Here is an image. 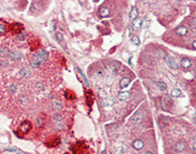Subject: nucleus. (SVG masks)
<instances>
[{"instance_id":"0eeeda50","label":"nucleus","mask_w":196,"mask_h":154,"mask_svg":"<svg viewBox=\"0 0 196 154\" xmlns=\"http://www.w3.org/2000/svg\"><path fill=\"white\" fill-rule=\"evenodd\" d=\"M172 106H173L172 98L168 96V95H165V96H164V109H166V110L168 111V110H171Z\"/></svg>"},{"instance_id":"a19ab883","label":"nucleus","mask_w":196,"mask_h":154,"mask_svg":"<svg viewBox=\"0 0 196 154\" xmlns=\"http://www.w3.org/2000/svg\"><path fill=\"white\" fill-rule=\"evenodd\" d=\"M191 47H193V48H194V50H195V47H196V45H195V41H194V42H193V43H191Z\"/></svg>"},{"instance_id":"9d476101","label":"nucleus","mask_w":196,"mask_h":154,"mask_svg":"<svg viewBox=\"0 0 196 154\" xmlns=\"http://www.w3.org/2000/svg\"><path fill=\"white\" fill-rule=\"evenodd\" d=\"M132 147H134V149H136V151H141V149L144 147V143H143V141H142V140L136 138L135 141H132Z\"/></svg>"},{"instance_id":"473e14b6","label":"nucleus","mask_w":196,"mask_h":154,"mask_svg":"<svg viewBox=\"0 0 196 154\" xmlns=\"http://www.w3.org/2000/svg\"><path fill=\"white\" fill-rule=\"evenodd\" d=\"M36 123H37V126H43L45 120H43V118H42V117H39V118L36 119Z\"/></svg>"},{"instance_id":"bb28decb","label":"nucleus","mask_w":196,"mask_h":154,"mask_svg":"<svg viewBox=\"0 0 196 154\" xmlns=\"http://www.w3.org/2000/svg\"><path fill=\"white\" fill-rule=\"evenodd\" d=\"M76 70H77V72L79 73V76H81V79H82V81H83V83H84L85 85H89V83H88V79H87V78H85V76L83 75V72L81 71V69H79V68H76Z\"/></svg>"},{"instance_id":"ddd939ff","label":"nucleus","mask_w":196,"mask_h":154,"mask_svg":"<svg viewBox=\"0 0 196 154\" xmlns=\"http://www.w3.org/2000/svg\"><path fill=\"white\" fill-rule=\"evenodd\" d=\"M40 46H41V43H40V40H37V39L30 40V48H31V51H39Z\"/></svg>"},{"instance_id":"79ce46f5","label":"nucleus","mask_w":196,"mask_h":154,"mask_svg":"<svg viewBox=\"0 0 196 154\" xmlns=\"http://www.w3.org/2000/svg\"><path fill=\"white\" fill-rule=\"evenodd\" d=\"M144 154H153L152 152H147V153H144Z\"/></svg>"},{"instance_id":"dca6fc26","label":"nucleus","mask_w":196,"mask_h":154,"mask_svg":"<svg viewBox=\"0 0 196 154\" xmlns=\"http://www.w3.org/2000/svg\"><path fill=\"white\" fill-rule=\"evenodd\" d=\"M110 15H111L110 9H107V7H101V9L99 10V16H100V17H107V16H110Z\"/></svg>"},{"instance_id":"4468645a","label":"nucleus","mask_w":196,"mask_h":154,"mask_svg":"<svg viewBox=\"0 0 196 154\" xmlns=\"http://www.w3.org/2000/svg\"><path fill=\"white\" fill-rule=\"evenodd\" d=\"M180 66L183 69H189L191 66V60L189 59V58H183L180 60Z\"/></svg>"},{"instance_id":"39448f33","label":"nucleus","mask_w":196,"mask_h":154,"mask_svg":"<svg viewBox=\"0 0 196 154\" xmlns=\"http://www.w3.org/2000/svg\"><path fill=\"white\" fill-rule=\"evenodd\" d=\"M35 57L40 60V62H41V60H47L48 59V52L45 51V50H39L35 53Z\"/></svg>"},{"instance_id":"4be33fe9","label":"nucleus","mask_w":196,"mask_h":154,"mask_svg":"<svg viewBox=\"0 0 196 154\" xmlns=\"http://www.w3.org/2000/svg\"><path fill=\"white\" fill-rule=\"evenodd\" d=\"M142 22H143V19H136V21H134V24H132V30H138L141 26H142Z\"/></svg>"},{"instance_id":"e433bc0d","label":"nucleus","mask_w":196,"mask_h":154,"mask_svg":"<svg viewBox=\"0 0 196 154\" xmlns=\"http://www.w3.org/2000/svg\"><path fill=\"white\" fill-rule=\"evenodd\" d=\"M17 154H29V153H25V152H23V151H19V149H17V152H16Z\"/></svg>"},{"instance_id":"412c9836","label":"nucleus","mask_w":196,"mask_h":154,"mask_svg":"<svg viewBox=\"0 0 196 154\" xmlns=\"http://www.w3.org/2000/svg\"><path fill=\"white\" fill-rule=\"evenodd\" d=\"M56 37H57V40H58V42L63 46L64 48H66V43H65V41H64V37H63V35L60 34V33L58 31V33H56Z\"/></svg>"},{"instance_id":"9b49d317","label":"nucleus","mask_w":196,"mask_h":154,"mask_svg":"<svg viewBox=\"0 0 196 154\" xmlns=\"http://www.w3.org/2000/svg\"><path fill=\"white\" fill-rule=\"evenodd\" d=\"M166 63H167V65L170 66L171 69H173V70H177V69H178V64L176 63V60H174L173 57H168V58L166 59Z\"/></svg>"},{"instance_id":"f8f14e48","label":"nucleus","mask_w":196,"mask_h":154,"mask_svg":"<svg viewBox=\"0 0 196 154\" xmlns=\"http://www.w3.org/2000/svg\"><path fill=\"white\" fill-rule=\"evenodd\" d=\"M185 147H187V145H185L184 141H179V142L176 143V146H174V151L177 152V153H182V152H184Z\"/></svg>"},{"instance_id":"6e6552de","label":"nucleus","mask_w":196,"mask_h":154,"mask_svg":"<svg viewBox=\"0 0 196 154\" xmlns=\"http://www.w3.org/2000/svg\"><path fill=\"white\" fill-rule=\"evenodd\" d=\"M174 33L177 34L178 36H185L188 34V28L184 25H180V26H177L174 30Z\"/></svg>"},{"instance_id":"aec40b11","label":"nucleus","mask_w":196,"mask_h":154,"mask_svg":"<svg viewBox=\"0 0 196 154\" xmlns=\"http://www.w3.org/2000/svg\"><path fill=\"white\" fill-rule=\"evenodd\" d=\"M52 106H53V109H54V111H60V110H62V107H63L62 102H60L59 100H53V101H52Z\"/></svg>"},{"instance_id":"a878e982","label":"nucleus","mask_w":196,"mask_h":154,"mask_svg":"<svg viewBox=\"0 0 196 154\" xmlns=\"http://www.w3.org/2000/svg\"><path fill=\"white\" fill-rule=\"evenodd\" d=\"M180 94H182V92L178 88H173L171 90V98H179Z\"/></svg>"},{"instance_id":"c756f323","label":"nucleus","mask_w":196,"mask_h":154,"mask_svg":"<svg viewBox=\"0 0 196 154\" xmlns=\"http://www.w3.org/2000/svg\"><path fill=\"white\" fill-rule=\"evenodd\" d=\"M0 56L1 57H7V56H10V51L7 48H1L0 50Z\"/></svg>"},{"instance_id":"a211bd4d","label":"nucleus","mask_w":196,"mask_h":154,"mask_svg":"<svg viewBox=\"0 0 196 154\" xmlns=\"http://www.w3.org/2000/svg\"><path fill=\"white\" fill-rule=\"evenodd\" d=\"M19 75H21L22 78H28L30 76V70L28 68H23L21 71H19Z\"/></svg>"},{"instance_id":"c9c22d12","label":"nucleus","mask_w":196,"mask_h":154,"mask_svg":"<svg viewBox=\"0 0 196 154\" xmlns=\"http://www.w3.org/2000/svg\"><path fill=\"white\" fill-rule=\"evenodd\" d=\"M24 39H25V34H19V35L17 36V40H18V41H23Z\"/></svg>"},{"instance_id":"393cba45","label":"nucleus","mask_w":196,"mask_h":154,"mask_svg":"<svg viewBox=\"0 0 196 154\" xmlns=\"http://www.w3.org/2000/svg\"><path fill=\"white\" fill-rule=\"evenodd\" d=\"M130 96V94L128 92H123V93H119L118 94V99L120 100V101H125V100H128Z\"/></svg>"},{"instance_id":"5701e85b","label":"nucleus","mask_w":196,"mask_h":154,"mask_svg":"<svg viewBox=\"0 0 196 154\" xmlns=\"http://www.w3.org/2000/svg\"><path fill=\"white\" fill-rule=\"evenodd\" d=\"M129 83H130V78L129 77H123L120 79V82H119V87L120 88H125Z\"/></svg>"},{"instance_id":"cd10ccee","label":"nucleus","mask_w":196,"mask_h":154,"mask_svg":"<svg viewBox=\"0 0 196 154\" xmlns=\"http://www.w3.org/2000/svg\"><path fill=\"white\" fill-rule=\"evenodd\" d=\"M7 33V25L5 23H0V35H5Z\"/></svg>"},{"instance_id":"f3484780","label":"nucleus","mask_w":196,"mask_h":154,"mask_svg":"<svg viewBox=\"0 0 196 154\" xmlns=\"http://www.w3.org/2000/svg\"><path fill=\"white\" fill-rule=\"evenodd\" d=\"M141 118H142V113H141V111H137L135 115L132 116V118H131V123H138L140 120H141Z\"/></svg>"},{"instance_id":"b1692460","label":"nucleus","mask_w":196,"mask_h":154,"mask_svg":"<svg viewBox=\"0 0 196 154\" xmlns=\"http://www.w3.org/2000/svg\"><path fill=\"white\" fill-rule=\"evenodd\" d=\"M137 16H138V11H137V9H136V7H132L131 11H130V15H129L130 19L135 21V19H137Z\"/></svg>"},{"instance_id":"20e7f679","label":"nucleus","mask_w":196,"mask_h":154,"mask_svg":"<svg viewBox=\"0 0 196 154\" xmlns=\"http://www.w3.org/2000/svg\"><path fill=\"white\" fill-rule=\"evenodd\" d=\"M23 29H24V26H23V24H21V23H12V24H10L9 26H7V31H10L11 34H22V31H23Z\"/></svg>"},{"instance_id":"7c9ffc66","label":"nucleus","mask_w":196,"mask_h":154,"mask_svg":"<svg viewBox=\"0 0 196 154\" xmlns=\"http://www.w3.org/2000/svg\"><path fill=\"white\" fill-rule=\"evenodd\" d=\"M116 151H117V154H125L123 146H120V145H118V146L116 147Z\"/></svg>"},{"instance_id":"4c0bfd02","label":"nucleus","mask_w":196,"mask_h":154,"mask_svg":"<svg viewBox=\"0 0 196 154\" xmlns=\"http://www.w3.org/2000/svg\"><path fill=\"white\" fill-rule=\"evenodd\" d=\"M146 21H147V22H144V24H143V26H144V28H147V26L149 25V21H148V19H146Z\"/></svg>"},{"instance_id":"f704fd0d","label":"nucleus","mask_w":196,"mask_h":154,"mask_svg":"<svg viewBox=\"0 0 196 154\" xmlns=\"http://www.w3.org/2000/svg\"><path fill=\"white\" fill-rule=\"evenodd\" d=\"M112 104H113V100H112V99H106V100H105V105H106V106H111Z\"/></svg>"},{"instance_id":"2f4dec72","label":"nucleus","mask_w":196,"mask_h":154,"mask_svg":"<svg viewBox=\"0 0 196 154\" xmlns=\"http://www.w3.org/2000/svg\"><path fill=\"white\" fill-rule=\"evenodd\" d=\"M157 85L159 87L160 90H166V84L164 82H157Z\"/></svg>"},{"instance_id":"37998d69","label":"nucleus","mask_w":196,"mask_h":154,"mask_svg":"<svg viewBox=\"0 0 196 154\" xmlns=\"http://www.w3.org/2000/svg\"><path fill=\"white\" fill-rule=\"evenodd\" d=\"M65 154H69V153H65Z\"/></svg>"},{"instance_id":"58836bf2","label":"nucleus","mask_w":196,"mask_h":154,"mask_svg":"<svg viewBox=\"0 0 196 154\" xmlns=\"http://www.w3.org/2000/svg\"><path fill=\"white\" fill-rule=\"evenodd\" d=\"M10 90L15 92V90H16V87H15V85H11V87H10Z\"/></svg>"},{"instance_id":"2eb2a0df","label":"nucleus","mask_w":196,"mask_h":154,"mask_svg":"<svg viewBox=\"0 0 196 154\" xmlns=\"http://www.w3.org/2000/svg\"><path fill=\"white\" fill-rule=\"evenodd\" d=\"M10 58H11V60H13V62H17V60H19L21 59V53L19 52H17V51H12V52H10V56H9Z\"/></svg>"},{"instance_id":"72a5a7b5","label":"nucleus","mask_w":196,"mask_h":154,"mask_svg":"<svg viewBox=\"0 0 196 154\" xmlns=\"http://www.w3.org/2000/svg\"><path fill=\"white\" fill-rule=\"evenodd\" d=\"M132 43H134V45H136V46H137V45H140V39H138L137 36H134V37H132Z\"/></svg>"},{"instance_id":"ea45409f","label":"nucleus","mask_w":196,"mask_h":154,"mask_svg":"<svg viewBox=\"0 0 196 154\" xmlns=\"http://www.w3.org/2000/svg\"><path fill=\"white\" fill-rule=\"evenodd\" d=\"M191 149L195 151V141H193V143H191Z\"/></svg>"},{"instance_id":"7ed1b4c3","label":"nucleus","mask_w":196,"mask_h":154,"mask_svg":"<svg viewBox=\"0 0 196 154\" xmlns=\"http://www.w3.org/2000/svg\"><path fill=\"white\" fill-rule=\"evenodd\" d=\"M60 145V137L58 135H52L48 140L45 141V146L48 147V148H54V147Z\"/></svg>"},{"instance_id":"f257e3e1","label":"nucleus","mask_w":196,"mask_h":154,"mask_svg":"<svg viewBox=\"0 0 196 154\" xmlns=\"http://www.w3.org/2000/svg\"><path fill=\"white\" fill-rule=\"evenodd\" d=\"M88 149H89V147H88V145L84 141L76 142L72 146L73 154H88Z\"/></svg>"},{"instance_id":"423d86ee","label":"nucleus","mask_w":196,"mask_h":154,"mask_svg":"<svg viewBox=\"0 0 196 154\" xmlns=\"http://www.w3.org/2000/svg\"><path fill=\"white\" fill-rule=\"evenodd\" d=\"M85 101L88 106H92L93 101H94V95H93V92L90 89H85Z\"/></svg>"},{"instance_id":"c85d7f7f","label":"nucleus","mask_w":196,"mask_h":154,"mask_svg":"<svg viewBox=\"0 0 196 154\" xmlns=\"http://www.w3.org/2000/svg\"><path fill=\"white\" fill-rule=\"evenodd\" d=\"M31 65L34 66V68H40V65H41V62L36 58V57H34L33 59H31Z\"/></svg>"},{"instance_id":"6ab92c4d","label":"nucleus","mask_w":196,"mask_h":154,"mask_svg":"<svg viewBox=\"0 0 196 154\" xmlns=\"http://www.w3.org/2000/svg\"><path fill=\"white\" fill-rule=\"evenodd\" d=\"M64 95H65V98H66L67 100H75V99H76V94H75V93H73L72 90H65Z\"/></svg>"},{"instance_id":"1a4fd4ad","label":"nucleus","mask_w":196,"mask_h":154,"mask_svg":"<svg viewBox=\"0 0 196 154\" xmlns=\"http://www.w3.org/2000/svg\"><path fill=\"white\" fill-rule=\"evenodd\" d=\"M30 12L33 13V15H35V13H37V12H41V5H40V3H37V1L31 3V5H30Z\"/></svg>"},{"instance_id":"f03ea898","label":"nucleus","mask_w":196,"mask_h":154,"mask_svg":"<svg viewBox=\"0 0 196 154\" xmlns=\"http://www.w3.org/2000/svg\"><path fill=\"white\" fill-rule=\"evenodd\" d=\"M33 128V124L31 122H29V120H23V122L21 123V125H19V131H21V134H16V135L18 137H22L21 135H25V134H28Z\"/></svg>"}]
</instances>
